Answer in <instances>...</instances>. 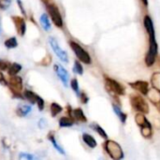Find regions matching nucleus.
<instances>
[{
	"label": "nucleus",
	"mask_w": 160,
	"mask_h": 160,
	"mask_svg": "<svg viewBox=\"0 0 160 160\" xmlns=\"http://www.w3.org/2000/svg\"><path fill=\"white\" fill-rule=\"evenodd\" d=\"M149 50L145 56V65L147 67H152L157 59L158 56V43L156 40V34L155 31L149 32Z\"/></svg>",
	"instance_id": "obj_1"
},
{
	"label": "nucleus",
	"mask_w": 160,
	"mask_h": 160,
	"mask_svg": "<svg viewBox=\"0 0 160 160\" xmlns=\"http://www.w3.org/2000/svg\"><path fill=\"white\" fill-rule=\"evenodd\" d=\"M105 86L109 94L112 95L113 98H117V96H123L126 94L124 86L117 81L112 80L109 77H105Z\"/></svg>",
	"instance_id": "obj_2"
},
{
	"label": "nucleus",
	"mask_w": 160,
	"mask_h": 160,
	"mask_svg": "<svg viewBox=\"0 0 160 160\" xmlns=\"http://www.w3.org/2000/svg\"><path fill=\"white\" fill-rule=\"evenodd\" d=\"M104 148L108 155L114 160L124 158V153L121 146L114 141H107L104 143Z\"/></svg>",
	"instance_id": "obj_3"
},
{
	"label": "nucleus",
	"mask_w": 160,
	"mask_h": 160,
	"mask_svg": "<svg viewBox=\"0 0 160 160\" xmlns=\"http://www.w3.org/2000/svg\"><path fill=\"white\" fill-rule=\"evenodd\" d=\"M130 103L133 109L139 112L148 113L149 112V105L146 100L141 97L140 95H134L130 98Z\"/></svg>",
	"instance_id": "obj_4"
},
{
	"label": "nucleus",
	"mask_w": 160,
	"mask_h": 160,
	"mask_svg": "<svg viewBox=\"0 0 160 160\" xmlns=\"http://www.w3.org/2000/svg\"><path fill=\"white\" fill-rule=\"evenodd\" d=\"M69 45H70V48L72 49V51L74 52V53L76 54V56L78 57V59L81 62H82L84 64H87V65L91 64L92 60H91V57H90L89 53L81 45H79L77 42H74V41H70Z\"/></svg>",
	"instance_id": "obj_5"
},
{
	"label": "nucleus",
	"mask_w": 160,
	"mask_h": 160,
	"mask_svg": "<svg viewBox=\"0 0 160 160\" xmlns=\"http://www.w3.org/2000/svg\"><path fill=\"white\" fill-rule=\"evenodd\" d=\"M49 43H50L52 51L56 54V56L63 63H68V52L60 47V45L58 44L57 40L54 38H52L51 37V38H49Z\"/></svg>",
	"instance_id": "obj_6"
},
{
	"label": "nucleus",
	"mask_w": 160,
	"mask_h": 160,
	"mask_svg": "<svg viewBox=\"0 0 160 160\" xmlns=\"http://www.w3.org/2000/svg\"><path fill=\"white\" fill-rule=\"evenodd\" d=\"M46 8H47L48 13H49L52 22L54 23V25L57 27H62L63 26V19L59 12L58 8L53 4H48L46 6Z\"/></svg>",
	"instance_id": "obj_7"
},
{
	"label": "nucleus",
	"mask_w": 160,
	"mask_h": 160,
	"mask_svg": "<svg viewBox=\"0 0 160 160\" xmlns=\"http://www.w3.org/2000/svg\"><path fill=\"white\" fill-rule=\"evenodd\" d=\"M53 68H54V71H55L56 75L58 76L60 81L63 82L64 86L67 87L68 84V81H69V74L68 73L66 68L63 66L59 65V64H55Z\"/></svg>",
	"instance_id": "obj_8"
},
{
	"label": "nucleus",
	"mask_w": 160,
	"mask_h": 160,
	"mask_svg": "<svg viewBox=\"0 0 160 160\" xmlns=\"http://www.w3.org/2000/svg\"><path fill=\"white\" fill-rule=\"evenodd\" d=\"M8 84H9L11 91L14 94H20L22 90V80L21 77H19L17 75L10 76Z\"/></svg>",
	"instance_id": "obj_9"
},
{
	"label": "nucleus",
	"mask_w": 160,
	"mask_h": 160,
	"mask_svg": "<svg viewBox=\"0 0 160 160\" xmlns=\"http://www.w3.org/2000/svg\"><path fill=\"white\" fill-rule=\"evenodd\" d=\"M11 18H12V21L14 22V25H15V28H16L18 34L22 37L24 36L25 32H26L25 21L22 17H19V16H12Z\"/></svg>",
	"instance_id": "obj_10"
},
{
	"label": "nucleus",
	"mask_w": 160,
	"mask_h": 160,
	"mask_svg": "<svg viewBox=\"0 0 160 160\" xmlns=\"http://www.w3.org/2000/svg\"><path fill=\"white\" fill-rule=\"evenodd\" d=\"M129 85L135 89L136 91L142 93V95L146 96L147 93H148V90H149V84L147 82L145 81H137V82H131L129 83Z\"/></svg>",
	"instance_id": "obj_11"
},
{
	"label": "nucleus",
	"mask_w": 160,
	"mask_h": 160,
	"mask_svg": "<svg viewBox=\"0 0 160 160\" xmlns=\"http://www.w3.org/2000/svg\"><path fill=\"white\" fill-rule=\"evenodd\" d=\"M69 113H70L71 117L73 118V120H75V121L82 122V123L87 122V118L85 117L82 109H75V110L71 111Z\"/></svg>",
	"instance_id": "obj_12"
},
{
	"label": "nucleus",
	"mask_w": 160,
	"mask_h": 160,
	"mask_svg": "<svg viewBox=\"0 0 160 160\" xmlns=\"http://www.w3.org/2000/svg\"><path fill=\"white\" fill-rule=\"evenodd\" d=\"M146 96L155 105H158L160 102V91H158V89H156L154 87L152 89L148 90V93Z\"/></svg>",
	"instance_id": "obj_13"
},
{
	"label": "nucleus",
	"mask_w": 160,
	"mask_h": 160,
	"mask_svg": "<svg viewBox=\"0 0 160 160\" xmlns=\"http://www.w3.org/2000/svg\"><path fill=\"white\" fill-rule=\"evenodd\" d=\"M135 121H136V123H137V125L139 126V127H144V126H149V125H151L150 123H149V121L147 120V118L145 117V115H144V113H142V112H139V113H137L136 114V116H135Z\"/></svg>",
	"instance_id": "obj_14"
},
{
	"label": "nucleus",
	"mask_w": 160,
	"mask_h": 160,
	"mask_svg": "<svg viewBox=\"0 0 160 160\" xmlns=\"http://www.w3.org/2000/svg\"><path fill=\"white\" fill-rule=\"evenodd\" d=\"M39 22H40V24L42 26V28L45 30V31H50L51 30V22H50V20L48 18V15L46 13H43L41 14L40 18H39Z\"/></svg>",
	"instance_id": "obj_15"
},
{
	"label": "nucleus",
	"mask_w": 160,
	"mask_h": 160,
	"mask_svg": "<svg viewBox=\"0 0 160 160\" xmlns=\"http://www.w3.org/2000/svg\"><path fill=\"white\" fill-rule=\"evenodd\" d=\"M82 140L85 142V144L87 146H89L90 148H96L97 147V142H96V140L94 139L93 136H91V135H89L87 133H84L82 135Z\"/></svg>",
	"instance_id": "obj_16"
},
{
	"label": "nucleus",
	"mask_w": 160,
	"mask_h": 160,
	"mask_svg": "<svg viewBox=\"0 0 160 160\" xmlns=\"http://www.w3.org/2000/svg\"><path fill=\"white\" fill-rule=\"evenodd\" d=\"M48 139L50 140V142H52V146L54 147V149L59 153V154H61V155H65V150L58 144V142H56V140H55V138H54V135H53V133H50L49 135H48Z\"/></svg>",
	"instance_id": "obj_17"
},
{
	"label": "nucleus",
	"mask_w": 160,
	"mask_h": 160,
	"mask_svg": "<svg viewBox=\"0 0 160 160\" xmlns=\"http://www.w3.org/2000/svg\"><path fill=\"white\" fill-rule=\"evenodd\" d=\"M31 111H32L31 106H29V105H22L17 109L16 112H17V114L19 116L22 117V116H26L29 112H31Z\"/></svg>",
	"instance_id": "obj_18"
},
{
	"label": "nucleus",
	"mask_w": 160,
	"mask_h": 160,
	"mask_svg": "<svg viewBox=\"0 0 160 160\" xmlns=\"http://www.w3.org/2000/svg\"><path fill=\"white\" fill-rule=\"evenodd\" d=\"M73 124H74V120L71 117L64 116V117H61L59 120V127L61 128H69L73 126Z\"/></svg>",
	"instance_id": "obj_19"
},
{
	"label": "nucleus",
	"mask_w": 160,
	"mask_h": 160,
	"mask_svg": "<svg viewBox=\"0 0 160 160\" xmlns=\"http://www.w3.org/2000/svg\"><path fill=\"white\" fill-rule=\"evenodd\" d=\"M112 108H113V111H114L115 114L119 117L120 121H121L123 124H125V123L127 122V118H128L127 114H126V113H124V112L121 111V109H120L117 105H115V104H113V105H112Z\"/></svg>",
	"instance_id": "obj_20"
},
{
	"label": "nucleus",
	"mask_w": 160,
	"mask_h": 160,
	"mask_svg": "<svg viewBox=\"0 0 160 160\" xmlns=\"http://www.w3.org/2000/svg\"><path fill=\"white\" fill-rule=\"evenodd\" d=\"M21 69H22V66H21L20 64H18V63H13V64H11V65L9 66L8 71V74H9L10 76H13V75H17V74L20 72Z\"/></svg>",
	"instance_id": "obj_21"
},
{
	"label": "nucleus",
	"mask_w": 160,
	"mask_h": 160,
	"mask_svg": "<svg viewBox=\"0 0 160 160\" xmlns=\"http://www.w3.org/2000/svg\"><path fill=\"white\" fill-rule=\"evenodd\" d=\"M151 82H152L153 87L160 91V72H156L152 75Z\"/></svg>",
	"instance_id": "obj_22"
},
{
	"label": "nucleus",
	"mask_w": 160,
	"mask_h": 160,
	"mask_svg": "<svg viewBox=\"0 0 160 160\" xmlns=\"http://www.w3.org/2000/svg\"><path fill=\"white\" fill-rule=\"evenodd\" d=\"M62 110H63V108L61 105H59L55 102L51 104V114L52 117H55L56 115H58L62 112Z\"/></svg>",
	"instance_id": "obj_23"
},
{
	"label": "nucleus",
	"mask_w": 160,
	"mask_h": 160,
	"mask_svg": "<svg viewBox=\"0 0 160 160\" xmlns=\"http://www.w3.org/2000/svg\"><path fill=\"white\" fill-rule=\"evenodd\" d=\"M141 128H142V130H141L142 135L144 138H146V139H150V138L152 137V135H153V131H152V126H151V125L142 127Z\"/></svg>",
	"instance_id": "obj_24"
},
{
	"label": "nucleus",
	"mask_w": 160,
	"mask_h": 160,
	"mask_svg": "<svg viewBox=\"0 0 160 160\" xmlns=\"http://www.w3.org/2000/svg\"><path fill=\"white\" fill-rule=\"evenodd\" d=\"M4 45H5L6 48H8V49H14V48L17 47L18 42H17L16 38H15V37H12V38H9L6 39Z\"/></svg>",
	"instance_id": "obj_25"
},
{
	"label": "nucleus",
	"mask_w": 160,
	"mask_h": 160,
	"mask_svg": "<svg viewBox=\"0 0 160 160\" xmlns=\"http://www.w3.org/2000/svg\"><path fill=\"white\" fill-rule=\"evenodd\" d=\"M23 95H24V98L29 102H31L32 104H36V99H37V96L38 95H36L35 93H33L32 91H29V90H25Z\"/></svg>",
	"instance_id": "obj_26"
},
{
	"label": "nucleus",
	"mask_w": 160,
	"mask_h": 160,
	"mask_svg": "<svg viewBox=\"0 0 160 160\" xmlns=\"http://www.w3.org/2000/svg\"><path fill=\"white\" fill-rule=\"evenodd\" d=\"M92 128H93L98 133V135L101 136L103 139H107V138H108L107 133L105 132V130H104L100 126H98V125H97V124H94V125H92Z\"/></svg>",
	"instance_id": "obj_27"
},
{
	"label": "nucleus",
	"mask_w": 160,
	"mask_h": 160,
	"mask_svg": "<svg viewBox=\"0 0 160 160\" xmlns=\"http://www.w3.org/2000/svg\"><path fill=\"white\" fill-rule=\"evenodd\" d=\"M73 71L79 75H82L83 73V68H82V66L81 65V63H79L78 61H75L74 62V66H73Z\"/></svg>",
	"instance_id": "obj_28"
},
{
	"label": "nucleus",
	"mask_w": 160,
	"mask_h": 160,
	"mask_svg": "<svg viewBox=\"0 0 160 160\" xmlns=\"http://www.w3.org/2000/svg\"><path fill=\"white\" fill-rule=\"evenodd\" d=\"M70 86H71L72 90H73L77 95H80L79 82H78V80H77V79H73V80H71V82H70Z\"/></svg>",
	"instance_id": "obj_29"
},
{
	"label": "nucleus",
	"mask_w": 160,
	"mask_h": 160,
	"mask_svg": "<svg viewBox=\"0 0 160 160\" xmlns=\"http://www.w3.org/2000/svg\"><path fill=\"white\" fill-rule=\"evenodd\" d=\"M11 4V0H0V8L3 10H6L9 8Z\"/></svg>",
	"instance_id": "obj_30"
},
{
	"label": "nucleus",
	"mask_w": 160,
	"mask_h": 160,
	"mask_svg": "<svg viewBox=\"0 0 160 160\" xmlns=\"http://www.w3.org/2000/svg\"><path fill=\"white\" fill-rule=\"evenodd\" d=\"M19 158L21 160H32L35 158V157L28 153H21L19 156Z\"/></svg>",
	"instance_id": "obj_31"
},
{
	"label": "nucleus",
	"mask_w": 160,
	"mask_h": 160,
	"mask_svg": "<svg viewBox=\"0 0 160 160\" xmlns=\"http://www.w3.org/2000/svg\"><path fill=\"white\" fill-rule=\"evenodd\" d=\"M9 66H10V64L8 61L0 59V70H8Z\"/></svg>",
	"instance_id": "obj_32"
},
{
	"label": "nucleus",
	"mask_w": 160,
	"mask_h": 160,
	"mask_svg": "<svg viewBox=\"0 0 160 160\" xmlns=\"http://www.w3.org/2000/svg\"><path fill=\"white\" fill-rule=\"evenodd\" d=\"M36 104L38 105L39 111H42L43 108H44V100L39 97V96H37V99H36Z\"/></svg>",
	"instance_id": "obj_33"
},
{
	"label": "nucleus",
	"mask_w": 160,
	"mask_h": 160,
	"mask_svg": "<svg viewBox=\"0 0 160 160\" xmlns=\"http://www.w3.org/2000/svg\"><path fill=\"white\" fill-rule=\"evenodd\" d=\"M38 128H40V129H43V128H45L46 127H47V121L45 120V119H43V118H41L39 121H38Z\"/></svg>",
	"instance_id": "obj_34"
},
{
	"label": "nucleus",
	"mask_w": 160,
	"mask_h": 160,
	"mask_svg": "<svg viewBox=\"0 0 160 160\" xmlns=\"http://www.w3.org/2000/svg\"><path fill=\"white\" fill-rule=\"evenodd\" d=\"M40 63H42L41 65H43V66H48V65H50V64L52 63V58H51V56H49L48 60H46V58H44Z\"/></svg>",
	"instance_id": "obj_35"
},
{
	"label": "nucleus",
	"mask_w": 160,
	"mask_h": 160,
	"mask_svg": "<svg viewBox=\"0 0 160 160\" xmlns=\"http://www.w3.org/2000/svg\"><path fill=\"white\" fill-rule=\"evenodd\" d=\"M81 99H82V102L84 103V104L88 102V98H87V96L85 95V93H82V94H81Z\"/></svg>",
	"instance_id": "obj_36"
},
{
	"label": "nucleus",
	"mask_w": 160,
	"mask_h": 160,
	"mask_svg": "<svg viewBox=\"0 0 160 160\" xmlns=\"http://www.w3.org/2000/svg\"><path fill=\"white\" fill-rule=\"evenodd\" d=\"M0 83H2V84H4V85H7V84H8L6 79H5V77H4V75L2 74L1 71H0Z\"/></svg>",
	"instance_id": "obj_37"
},
{
	"label": "nucleus",
	"mask_w": 160,
	"mask_h": 160,
	"mask_svg": "<svg viewBox=\"0 0 160 160\" xmlns=\"http://www.w3.org/2000/svg\"><path fill=\"white\" fill-rule=\"evenodd\" d=\"M17 2H18V6L20 7V8H21V11H22V13L25 16V11H24V8H23V6L22 5V2H21V0H17Z\"/></svg>",
	"instance_id": "obj_38"
},
{
	"label": "nucleus",
	"mask_w": 160,
	"mask_h": 160,
	"mask_svg": "<svg viewBox=\"0 0 160 160\" xmlns=\"http://www.w3.org/2000/svg\"><path fill=\"white\" fill-rule=\"evenodd\" d=\"M142 3H143L145 6H147V5H148V0H142Z\"/></svg>",
	"instance_id": "obj_39"
},
{
	"label": "nucleus",
	"mask_w": 160,
	"mask_h": 160,
	"mask_svg": "<svg viewBox=\"0 0 160 160\" xmlns=\"http://www.w3.org/2000/svg\"><path fill=\"white\" fill-rule=\"evenodd\" d=\"M157 106L158 107V110H159V111H160V102H159V103H158V105H157Z\"/></svg>",
	"instance_id": "obj_40"
},
{
	"label": "nucleus",
	"mask_w": 160,
	"mask_h": 160,
	"mask_svg": "<svg viewBox=\"0 0 160 160\" xmlns=\"http://www.w3.org/2000/svg\"><path fill=\"white\" fill-rule=\"evenodd\" d=\"M0 33H1V22H0Z\"/></svg>",
	"instance_id": "obj_41"
},
{
	"label": "nucleus",
	"mask_w": 160,
	"mask_h": 160,
	"mask_svg": "<svg viewBox=\"0 0 160 160\" xmlns=\"http://www.w3.org/2000/svg\"><path fill=\"white\" fill-rule=\"evenodd\" d=\"M43 1H44V2H47V0H43Z\"/></svg>",
	"instance_id": "obj_42"
}]
</instances>
